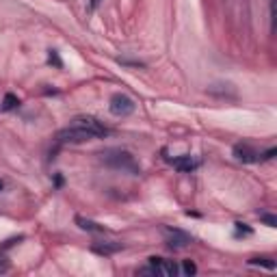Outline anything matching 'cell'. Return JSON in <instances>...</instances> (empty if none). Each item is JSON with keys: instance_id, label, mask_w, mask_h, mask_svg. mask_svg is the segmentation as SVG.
I'll use <instances>...</instances> for the list:
<instances>
[{"instance_id": "cell-1", "label": "cell", "mask_w": 277, "mask_h": 277, "mask_svg": "<svg viewBox=\"0 0 277 277\" xmlns=\"http://www.w3.org/2000/svg\"><path fill=\"white\" fill-rule=\"evenodd\" d=\"M102 162L110 169H119V171H128L132 176L141 173V167L139 162L135 160V156L128 152V150H119V147H113V150H104L100 154Z\"/></svg>"}, {"instance_id": "cell-2", "label": "cell", "mask_w": 277, "mask_h": 277, "mask_svg": "<svg viewBox=\"0 0 277 277\" xmlns=\"http://www.w3.org/2000/svg\"><path fill=\"white\" fill-rule=\"evenodd\" d=\"M74 126H80L83 130H87L91 139H102V137H108V128L102 124L100 119L91 117V115H80L74 119Z\"/></svg>"}, {"instance_id": "cell-3", "label": "cell", "mask_w": 277, "mask_h": 277, "mask_svg": "<svg viewBox=\"0 0 277 277\" xmlns=\"http://www.w3.org/2000/svg\"><path fill=\"white\" fill-rule=\"evenodd\" d=\"M108 108H110V113L115 117H128V115L135 113V102H132L128 96H124V94H115L110 98Z\"/></svg>"}, {"instance_id": "cell-4", "label": "cell", "mask_w": 277, "mask_h": 277, "mask_svg": "<svg viewBox=\"0 0 277 277\" xmlns=\"http://www.w3.org/2000/svg\"><path fill=\"white\" fill-rule=\"evenodd\" d=\"M91 139V135L87 130H83L80 126H74L71 124L69 128H63V130H59L57 132V141L59 143H85V141H89Z\"/></svg>"}, {"instance_id": "cell-5", "label": "cell", "mask_w": 277, "mask_h": 277, "mask_svg": "<svg viewBox=\"0 0 277 277\" xmlns=\"http://www.w3.org/2000/svg\"><path fill=\"white\" fill-rule=\"evenodd\" d=\"M165 232V241H167V247L169 249H184L187 245L193 243V238L187 234V232H182V230H176V228H165L162 230Z\"/></svg>"}, {"instance_id": "cell-6", "label": "cell", "mask_w": 277, "mask_h": 277, "mask_svg": "<svg viewBox=\"0 0 277 277\" xmlns=\"http://www.w3.org/2000/svg\"><path fill=\"white\" fill-rule=\"evenodd\" d=\"M232 152H234V158H236V160L247 162V165H249V162H258V160H260V154L255 152L253 147H249L247 143H236Z\"/></svg>"}, {"instance_id": "cell-7", "label": "cell", "mask_w": 277, "mask_h": 277, "mask_svg": "<svg viewBox=\"0 0 277 277\" xmlns=\"http://www.w3.org/2000/svg\"><path fill=\"white\" fill-rule=\"evenodd\" d=\"M150 264L156 269V273L158 275H162V277H173V275H178V266H176V262L173 260H165V258H150Z\"/></svg>"}, {"instance_id": "cell-8", "label": "cell", "mask_w": 277, "mask_h": 277, "mask_svg": "<svg viewBox=\"0 0 277 277\" xmlns=\"http://www.w3.org/2000/svg\"><path fill=\"white\" fill-rule=\"evenodd\" d=\"M169 162L173 167H176L178 171L182 173H191L199 167V160H195L193 156H189V154H184V156H178V158H169Z\"/></svg>"}, {"instance_id": "cell-9", "label": "cell", "mask_w": 277, "mask_h": 277, "mask_svg": "<svg viewBox=\"0 0 277 277\" xmlns=\"http://www.w3.org/2000/svg\"><path fill=\"white\" fill-rule=\"evenodd\" d=\"M124 249V245L121 243H96L94 247H91V251H96L98 255H113Z\"/></svg>"}, {"instance_id": "cell-10", "label": "cell", "mask_w": 277, "mask_h": 277, "mask_svg": "<svg viewBox=\"0 0 277 277\" xmlns=\"http://www.w3.org/2000/svg\"><path fill=\"white\" fill-rule=\"evenodd\" d=\"M76 225H78L80 230H85V232H96V234L106 232L104 225H100V223L91 221V219H85V217H76Z\"/></svg>"}, {"instance_id": "cell-11", "label": "cell", "mask_w": 277, "mask_h": 277, "mask_svg": "<svg viewBox=\"0 0 277 277\" xmlns=\"http://www.w3.org/2000/svg\"><path fill=\"white\" fill-rule=\"evenodd\" d=\"M251 266H264V269H269V271H275V260L273 258H266V255H258V258H251L249 260Z\"/></svg>"}, {"instance_id": "cell-12", "label": "cell", "mask_w": 277, "mask_h": 277, "mask_svg": "<svg viewBox=\"0 0 277 277\" xmlns=\"http://www.w3.org/2000/svg\"><path fill=\"white\" fill-rule=\"evenodd\" d=\"M17 106H20L17 96L7 94V96H5V100H3V110H13V108H17Z\"/></svg>"}, {"instance_id": "cell-13", "label": "cell", "mask_w": 277, "mask_h": 277, "mask_svg": "<svg viewBox=\"0 0 277 277\" xmlns=\"http://www.w3.org/2000/svg\"><path fill=\"white\" fill-rule=\"evenodd\" d=\"M182 273L184 275H195L197 273V266H195V262H191V260H184L182 262Z\"/></svg>"}, {"instance_id": "cell-14", "label": "cell", "mask_w": 277, "mask_h": 277, "mask_svg": "<svg viewBox=\"0 0 277 277\" xmlns=\"http://www.w3.org/2000/svg\"><path fill=\"white\" fill-rule=\"evenodd\" d=\"M48 61H50V63H54L57 67H63V61L59 59V52H57V50H50V54H48Z\"/></svg>"}, {"instance_id": "cell-15", "label": "cell", "mask_w": 277, "mask_h": 277, "mask_svg": "<svg viewBox=\"0 0 277 277\" xmlns=\"http://www.w3.org/2000/svg\"><path fill=\"white\" fill-rule=\"evenodd\" d=\"M260 219H262L266 225H269V228H275V225H277V217H273V214L262 212V214H260Z\"/></svg>"}, {"instance_id": "cell-16", "label": "cell", "mask_w": 277, "mask_h": 277, "mask_svg": "<svg viewBox=\"0 0 277 277\" xmlns=\"http://www.w3.org/2000/svg\"><path fill=\"white\" fill-rule=\"evenodd\" d=\"M22 238H24V236H17V238H9L7 243H3V245H0V249L5 251V249H9V247H13V245H15V243H20Z\"/></svg>"}, {"instance_id": "cell-17", "label": "cell", "mask_w": 277, "mask_h": 277, "mask_svg": "<svg viewBox=\"0 0 277 277\" xmlns=\"http://www.w3.org/2000/svg\"><path fill=\"white\" fill-rule=\"evenodd\" d=\"M236 234H251V228L247 223H236Z\"/></svg>"}, {"instance_id": "cell-18", "label": "cell", "mask_w": 277, "mask_h": 277, "mask_svg": "<svg viewBox=\"0 0 277 277\" xmlns=\"http://www.w3.org/2000/svg\"><path fill=\"white\" fill-rule=\"evenodd\" d=\"M139 275H154V277H156L158 273H156V269H154V266L150 264V266H145V269H139Z\"/></svg>"}, {"instance_id": "cell-19", "label": "cell", "mask_w": 277, "mask_h": 277, "mask_svg": "<svg viewBox=\"0 0 277 277\" xmlns=\"http://www.w3.org/2000/svg\"><path fill=\"white\" fill-rule=\"evenodd\" d=\"M275 154H277V150H275V147H271V150H266L264 154H260V158H264V160H271V158L275 156Z\"/></svg>"}, {"instance_id": "cell-20", "label": "cell", "mask_w": 277, "mask_h": 277, "mask_svg": "<svg viewBox=\"0 0 277 277\" xmlns=\"http://www.w3.org/2000/svg\"><path fill=\"white\" fill-rule=\"evenodd\" d=\"M9 271V260L5 255H0V273H7Z\"/></svg>"}, {"instance_id": "cell-21", "label": "cell", "mask_w": 277, "mask_h": 277, "mask_svg": "<svg viewBox=\"0 0 277 277\" xmlns=\"http://www.w3.org/2000/svg\"><path fill=\"white\" fill-rule=\"evenodd\" d=\"M271 28L275 30V0H271Z\"/></svg>"}, {"instance_id": "cell-22", "label": "cell", "mask_w": 277, "mask_h": 277, "mask_svg": "<svg viewBox=\"0 0 277 277\" xmlns=\"http://www.w3.org/2000/svg\"><path fill=\"white\" fill-rule=\"evenodd\" d=\"M102 3V0H89V9L94 11V9H98V5Z\"/></svg>"}, {"instance_id": "cell-23", "label": "cell", "mask_w": 277, "mask_h": 277, "mask_svg": "<svg viewBox=\"0 0 277 277\" xmlns=\"http://www.w3.org/2000/svg\"><path fill=\"white\" fill-rule=\"evenodd\" d=\"M3 187H5V184H3V180H0V191H3Z\"/></svg>"}]
</instances>
